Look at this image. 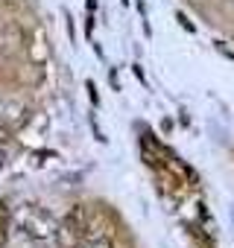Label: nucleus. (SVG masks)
I'll use <instances>...</instances> for the list:
<instances>
[{
  "mask_svg": "<svg viewBox=\"0 0 234 248\" xmlns=\"http://www.w3.org/2000/svg\"><path fill=\"white\" fill-rule=\"evenodd\" d=\"M12 222H15V228H18L24 236L38 239V242L53 239V236H56V228H59V219H56L47 207L33 204V202L18 204L15 213H12Z\"/></svg>",
  "mask_w": 234,
  "mask_h": 248,
  "instance_id": "f257e3e1",
  "label": "nucleus"
},
{
  "mask_svg": "<svg viewBox=\"0 0 234 248\" xmlns=\"http://www.w3.org/2000/svg\"><path fill=\"white\" fill-rule=\"evenodd\" d=\"M88 233V213H85V204H73L67 210V216L59 222L56 228V245L59 248H76Z\"/></svg>",
  "mask_w": 234,
  "mask_h": 248,
  "instance_id": "f03ea898",
  "label": "nucleus"
},
{
  "mask_svg": "<svg viewBox=\"0 0 234 248\" xmlns=\"http://www.w3.org/2000/svg\"><path fill=\"white\" fill-rule=\"evenodd\" d=\"M76 248H114V239L108 236V233H102V231H88L85 233V239L76 245Z\"/></svg>",
  "mask_w": 234,
  "mask_h": 248,
  "instance_id": "7ed1b4c3",
  "label": "nucleus"
},
{
  "mask_svg": "<svg viewBox=\"0 0 234 248\" xmlns=\"http://www.w3.org/2000/svg\"><path fill=\"white\" fill-rule=\"evenodd\" d=\"M6 143H9V129L0 126V149H6Z\"/></svg>",
  "mask_w": 234,
  "mask_h": 248,
  "instance_id": "20e7f679",
  "label": "nucleus"
},
{
  "mask_svg": "<svg viewBox=\"0 0 234 248\" xmlns=\"http://www.w3.org/2000/svg\"><path fill=\"white\" fill-rule=\"evenodd\" d=\"M0 248H6V222L0 219Z\"/></svg>",
  "mask_w": 234,
  "mask_h": 248,
  "instance_id": "39448f33",
  "label": "nucleus"
}]
</instances>
